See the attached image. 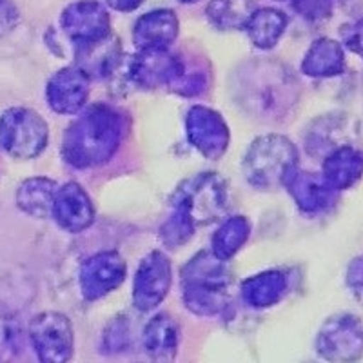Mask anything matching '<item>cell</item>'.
<instances>
[{
    "mask_svg": "<svg viewBox=\"0 0 363 363\" xmlns=\"http://www.w3.org/2000/svg\"><path fill=\"white\" fill-rule=\"evenodd\" d=\"M125 135L124 115L108 104H93L77 113L64 135L62 157L77 169H89L111 160Z\"/></svg>",
    "mask_w": 363,
    "mask_h": 363,
    "instance_id": "1",
    "label": "cell"
},
{
    "mask_svg": "<svg viewBox=\"0 0 363 363\" xmlns=\"http://www.w3.org/2000/svg\"><path fill=\"white\" fill-rule=\"evenodd\" d=\"M182 296L196 316H218L231 303V271L213 251H200L182 269Z\"/></svg>",
    "mask_w": 363,
    "mask_h": 363,
    "instance_id": "2",
    "label": "cell"
},
{
    "mask_svg": "<svg viewBox=\"0 0 363 363\" xmlns=\"http://www.w3.org/2000/svg\"><path fill=\"white\" fill-rule=\"evenodd\" d=\"M298 167V149L284 135L258 136L242 162L245 180L262 191L285 186Z\"/></svg>",
    "mask_w": 363,
    "mask_h": 363,
    "instance_id": "3",
    "label": "cell"
},
{
    "mask_svg": "<svg viewBox=\"0 0 363 363\" xmlns=\"http://www.w3.org/2000/svg\"><path fill=\"white\" fill-rule=\"evenodd\" d=\"M229 187L216 173H199L174 189L169 209L189 218L194 225H209L227 213Z\"/></svg>",
    "mask_w": 363,
    "mask_h": 363,
    "instance_id": "4",
    "label": "cell"
},
{
    "mask_svg": "<svg viewBox=\"0 0 363 363\" xmlns=\"http://www.w3.org/2000/svg\"><path fill=\"white\" fill-rule=\"evenodd\" d=\"M50 140L48 122L28 108L6 109L0 115V147L17 160L38 157Z\"/></svg>",
    "mask_w": 363,
    "mask_h": 363,
    "instance_id": "5",
    "label": "cell"
},
{
    "mask_svg": "<svg viewBox=\"0 0 363 363\" xmlns=\"http://www.w3.org/2000/svg\"><path fill=\"white\" fill-rule=\"evenodd\" d=\"M29 340L38 359L45 363H64L73 356V325L66 314L40 313L31 320Z\"/></svg>",
    "mask_w": 363,
    "mask_h": 363,
    "instance_id": "6",
    "label": "cell"
},
{
    "mask_svg": "<svg viewBox=\"0 0 363 363\" xmlns=\"http://www.w3.org/2000/svg\"><path fill=\"white\" fill-rule=\"evenodd\" d=\"M316 351L329 362H354L363 354V322L354 314H335L322 325Z\"/></svg>",
    "mask_w": 363,
    "mask_h": 363,
    "instance_id": "7",
    "label": "cell"
},
{
    "mask_svg": "<svg viewBox=\"0 0 363 363\" xmlns=\"http://www.w3.org/2000/svg\"><path fill=\"white\" fill-rule=\"evenodd\" d=\"M173 281L169 258L162 251H151L142 258L133 281V306L140 313L157 309L165 300Z\"/></svg>",
    "mask_w": 363,
    "mask_h": 363,
    "instance_id": "8",
    "label": "cell"
},
{
    "mask_svg": "<svg viewBox=\"0 0 363 363\" xmlns=\"http://www.w3.org/2000/svg\"><path fill=\"white\" fill-rule=\"evenodd\" d=\"M184 64L186 60L169 50H140V53L129 60L128 77L142 89L167 87L173 91L184 71Z\"/></svg>",
    "mask_w": 363,
    "mask_h": 363,
    "instance_id": "9",
    "label": "cell"
},
{
    "mask_svg": "<svg viewBox=\"0 0 363 363\" xmlns=\"http://www.w3.org/2000/svg\"><path fill=\"white\" fill-rule=\"evenodd\" d=\"M60 26L74 45H86L109 37L111 18L99 0H77L62 11Z\"/></svg>",
    "mask_w": 363,
    "mask_h": 363,
    "instance_id": "10",
    "label": "cell"
},
{
    "mask_svg": "<svg viewBox=\"0 0 363 363\" xmlns=\"http://www.w3.org/2000/svg\"><path fill=\"white\" fill-rule=\"evenodd\" d=\"M186 135L207 160H218L229 147V128L218 111L206 106H193L186 116Z\"/></svg>",
    "mask_w": 363,
    "mask_h": 363,
    "instance_id": "11",
    "label": "cell"
},
{
    "mask_svg": "<svg viewBox=\"0 0 363 363\" xmlns=\"http://www.w3.org/2000/svg\"><path fill=\"white\" fill-rule=\"evenodd\" d=\"M128 265L115 251H104L89 256L80 267V291L87 301H95L122 285Z\"/></svg>",
    "mask_w": 363,
    "mask_h": 363,
    "instance_id": "12",
    "label": "cell"
},
{
    "mask_svg": "<svg viewBox=\"0 0 363 363\" xmlns=\"http://www.w3.org/2000/svg\"><path fill=\"white\" fill-rule=\"evenodd\" d=\"M89 96V77L79 66L57 71L45 87L50 108L58 115H77L86 108Z\"/></svg>",
    "mask_w": 363,
    "mask_h": 363,
    "instance_id": "13",
    "label": "cell"
},
{
    "mask_svg": "<svg viewBox=\"0 0 363 363\" xmlns=\"http://www.w3.org/2000/svg\"><path fill=\"white\" fill-rule=\"evenodd\" d=\"M58 227L67 233H82L95 220V207L89 194L77 182L58 187L53 202V215Z\"/></svg>",
    "mask_w": 363,
    "mask_h": 363,
    "instance_id": "14",
    "label": "cell"
},
{
    "mask_svg": "<svg viewBox=\"0 0 363 363\" xmlns=\"http://www.w3.org/2000/svg\"><path fill=\"white\" fill-rule=\"evenodd\" d=\"M178 31L180 22L173 9H153L135 22L133 42L138 50H167L177 40Z\"/></svg>",
    "mask_w": 363,
    "mask_h": 363,
    "instance_id": "15",
    "label": "cell"
},
{
    "mask_svg": "<svg viewBox=\"0 0 363 363\" xmlns=\"http://www.w3.org/2000/svg\"><path fill=\"white\" fill-rule=\"evenodd\" d=\"M285 187L293 196L298 209L307 215H318L333 207V203L336 202V193H338L327 184L323 174L298 169L285 182Z\"/></svg>",
    "mask_w": 363,
    "mask_h": 363,
    "instance_id": "16",
    "label": "cell"
},
{
    "mask_svg": "<svg viewBox=\"0 0 363 363\" xmlns=\"http://www.w3.org/2000/svg\"><path fill=\"white\" fill-rule=\"evenodd\" d=\"M144 351L155 362H171L177 358L180 345V327L169 314L160 313L153 316L142 333Z\"/></svg>",
    "mask_w": 363,
    "mask_h": 363,
    "instance_id": "17",
    "label": "cell"
},
{
    "mask_svg": "<svg viewBox=\"0 0 363 363\" xmlns=\"http://www.w3.org/2000/svg\"><path fill=\"white\" fill-rule=\"evenodd\" d=\"M322 174L335 191L349 189L363 174V155L352 145L336 147L323 162Z\"/></svg>",
    "mask_w": 363,
    "mask_h": 363,
    "instance_id": "18",
    "label": "cell"
},
{
    "mask_svg": "<svg viewBox=\"0 0 363 363\" xmlns=\"http://www.w3.org/2000/svg\"><path fill=\"white\" fill-rule=\"evenodd\" d=\"M345 55L342 44L333 38H318L301 60V71L313 79H329L343 73Z\"/></svg>",
    "mask_w": 363,
    "mask_h": 363,
    "instance_id": "19",
    "label": "cell"
},
{
    "mask_svg": "<svg viewBox=\"0 0 363 363\" xmlns=\"http://www.w3.org/2000/svg\"><path fill=\"white\" fill-rule=\"evenodd\" d=\"M120 48L118 40L111 38L109 35L104 40L93 42V44L77 45V58H79V67L93 79H106L116 69L120 62Z\"/></svg>",
    "mask_w": 363,
    "mask_h": 363,
    "instance_id": "20",
    "label": "cell"
},
{
    "mask_svg": "<svg viewBox=\"0 0 363 363\" xmlns=\"http://www.w3.org/2000/svg\"><path fill=\"white\" fill-rule=\"evenodd\" d=\"M242 298L252 309L277 306L287 291V277L281 271H264L242 284Z\"/></svg>",
    "mask_w": 363,
    "mask_h": 363,
    "instance_id": "21",
    "label": "cell"
},
{
    "mask_svg": "<svg viewBox=\"0 0 363 363\" xmlns=\"http://www.w3.org/2000/svg\"><path fill=\"white\" fill-rule=\"evenodd\" d=\"M244 29L255 48L271 50L284 37L287 29V15L274 8L256 9L245 22Z\"/></svg>",
    "mask_w": 363,
    "mask_h": 363,
    "instance_id": "22",
    "label": "cell"
},
{
    "mask_svg": "<svg viewBox=\"0 0 363 363\" xmlns=\"http://www.w3.org/2000/svg\"><path fill=\"white\" fill-rule=\"evenodd\" d=\"M58 186L44 177L28 178L17 189V206L33 218H50Z\"/></svg>",
    "mask_w": 363,
    "mask_h": 363,
    "instance_id": "23",
    "label": "cell"
},
{
    "mask_svg": "<svg viewBox=\"0 0 363 363\" xmlns=\"http://www.w3.org/2000/svg\"><path fill=\"white\" fill-rule=\"evenodd\" d=\"M251 236V223L245 216H231L223 220L211 240V251L222 260H231L244 247Z\"/></svg>",
    "mask_w": 363,
    "mask_h": 363,
    "instance_id": "24",
    "label": "cell"
},
{
    "mask_svg": "<svg viewBox=\"0 0 363 363\" xmlns=\"http://www.w3.org/2000/svg\"><path fill=\"white\" fill-rule=\"evenodd\" d=\"M206 13L216 28L244 29L252 11L249 0H211Z\"/></svg>",
    "mask_w": 363,
    "mask_h": 363,
    "instance_id": "25",
    "label": "cell"
},
{
    "mask_svg": "<svg viewBox=\"0 0 363 363\" xmlns=\"http://www.w3.org/2000/svg\"><path fill=\"white\" fill-rule=\"evenodd\" d=\"M194 229H196V225L189 218L182 216L177 211L169 209V216L162 223L158 236H160V242L165 247L177 249L193 238Z\"/></svg>",
    "mask_w": 363,
    "mask_h": 363,
    "instance_id": "26",
    "label": "cell"
},
{
    "mask_svg": "<svg viewBox=\"0 0 363 363\" xmlns=\"http://www.w3.org/2000/svg\"><path fill=\"white\" fill-rule=\"evenodd\" d=\"M289 2L293 4L294 11L309 22L325 21L333 11L330 0H289Z\"/></svg>",
    "mask_w": 363,
    "mask_h": 363,
    "instance_id": "27",
    "label": "cell"
},
{
    "mask_svg": "<svg viewBox=\"0 0 363 363\" xmlns=\"http://www.w3.org/2000/svg\"><path fill=\"white\" fill-rule=\"evenodd\" d=\"M129 342V327L124 316L116 318L115 322L104 330V351L120 352L124 351Z\"/></svg>",
    "mask_w": 363,
    "mask_h": 363,
    "instance_id": "28",
    "label": "cell"
},
{
    "mask_svg": "<svg viewBox=\"0 0 363 363\" xmlns=\"http://www.w3.org/2000/svg\"><path fill=\"white\" fill-rule=\"evenodd\" d=\"M342 40L345 48H349L363 60V18L342 28Z\"/></svg>",
    "mask_w": 363,
    "mask_h": 363,
    "instance_id": "29",
    "label": "cell"
},
{
    "mask_svg": "<svg viewBox=\"0 0 363 363\" xmlns=\"http://www.w3.org/2000/svg\"><path fill=\"white\" fill-rule=\"evenodd\" d=\"M18 9L15 8L11 0H0V37L9 33L18 24Z\"/></svg>",
    "mask_w": 363,
    "mask_h": 363,
    "instance_id": "30",
    "label": "cell"
},
{
    "mask_svg": "<svg viewBox=\"0 0 363 363\" xmlns=\"http://www.w3.org/2000/svg\"><path fill=\"white\" fill-rule=\"evenodd\" d=\"M347 284L351 285L352 289L363 293V256L352 260L347 269Z\"/></svg>",
    "mask_w": 363,
    "mask_h": 363,
    "instance_id": "31",
    "label": "cell"
},
{
    "mask_svg": "<svg viewBox=\"0 0 363 363\" xmlns=\"http://www.w3.org/2000/svg\"><path fill=\"white\" fill-rule=\"evenodd\" d=\"M9 347H11V329L8 320H4V316L0 314V358L6 351H9Z\"/></svg>",
    "mask_w": 363,
    "mask_h": 363,
    "instance_id": "32",
    "label": "cell"
},
{
    "mask_svg": "<svg viewBox=\"0 0 363 363\" xmlns=\"http://www.w3.org/2000/svg\"><path fill=\"white\" fill-rule=\"evenodd\" d=\"M142 2H144V0H106V4H108L109 8L122 13L135 11L136 8H140Z\"/></svg>",
    "mask_w": 363,
    "mask_h": 363,
    "instance_id": "33",
    "label": "cell"
},
{
    "mask_svg": "<svg viewBox=\"0 0 363 363\" xmlns=\"http://www.w3.org/2000/svg\"><path fill=\"white\" fill-rule=\"evenodd\" d=\"M182 4H193V2H199V0H178Z\"/></svg>",
    "mask_w": 363,
    "mask_h": 363,
    "instance_id": "34",
    "label": "cell"
}]
</instances>
